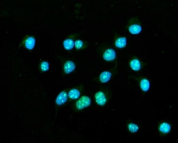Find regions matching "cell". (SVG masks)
<instances>
[{"label": "cell", "mask_w": 178, "mask_h": 143, "mask_svg": "<svg viewBox=\"0 0 178 143\" xmlns=\"http://www.w3.org/2000/svg\"><path fill=\"white\" fill-rule=\"evenodd\" d=\"M127 44V40L124 37H120L117 39L115 42V45L116 47L119 48H122L126 46Z\"/></svg>", "instance_id": "obj_9"}, {"label": "cell", "mask_w": 178, "mask_h": 143, "mask_svg": "<svg viewBox=\"0 0 178 143\" xmlns=\"http://www.w3.org/2000/svg\"><path fill=\"white\" fill-rule=\"evenodd\" d=\"M74 43L73 40L67 39L64 41V47L66 50H71L73 48Z\"/></svg>", "instance_id": "obj_14"}, {"label": "cell", "mask_w": 178, "mask_h": 143, "mask_svg": "<svg viewBox=\"0 0 178 143\" xmlns=\"http://www.w3.org/2000/svg\"><path fill=\"white\" fill-rule=\"evenodd\" d=\"M116 56L115 50L112 49H107L103 54V58L107 61H112L115 59Z\"/></svg>", "instance_id": "obj_3"}, {"label": "cell", "mask_w": 178, "mask_h": 143, "mask_svg": "<svg viewBox=\"0 0 178 143\" xmlns=\"http://www.w3.org/2000/svg\"><path fill=\"white\" fill-rule=\"evenodd\" d=\"M140 86L141 90L145 92H147L149 90L150 87V83L149 81L147 79H142L140 83Z\"/></svg>", "instance_id": "obj_8"}, {"label": "cell", "mask_w": 178, "mask_h": 143, "mask_svg": "<svg viewBox=\"0 0 178 143\" xmlns=\"http://www.w3.org/2000/svg\"><path fill=\"white\" fill-rule=\"evenodd\" d=\"M68 96L72 100H76L80 97V91L76 89H71L69 92Z\"/></svg>", "instance_id": "obj_13"}, {"label": "cell", "mask_w": 178, "mask_h": 143, "mask_svg": "<svg viewBox=\"0 0 178 143\" xmlns=\"http://www.w3.org/2000/svg\"><path fill=\"white\" fill-rule=\"evenodd\" d=\"M95 98L97 104L100 106H104L107 102L106 96L102 91L97 92L95 96Z\"/></svg>", "instance_id": "obj_2"}, {"label": "cell", "mask_w": 178, "mask_h": 143, "mask_svg": "<svg viewBox=\"0 0 178 143\" xmlns=\"http://www.w3.org/2000/svg\"><path fill=\"white\" fill-rule=\"evenodd\" d=\"M35 45V40L33 37H29L25 42V46L28 49H32Z\"/></svg>", "instance_id": "obj_11"}, {"label": "cell", "mask_w": 178, "mask_h": 143, "mask_svg": "<svg viewBox=\"0 0 178 143\" xmlns=\"http://www.w3.org/2000/svg\"><path fill=\"white\" fill-rule=\"evenodd\" d=\"M41 69L42 71H46L49 69V64L46 61H43L41 64Z\"/></svg>", "instance_id": "obj_16"}, {"label": "cell", "mask_w": 178, "mask_h": 143, "mask_svg": "<svg viewBox=\"0 0 178 143\" xmlns=\"http://www.w3.org/2000/svg\"><path fill=\"white\" fill-rule=\"evenodd\" d=\"M75 65L73 62L71 61H67L64 65V70L66 74H69L75 69Z\"/></svg>", "instance_id": "obj_5"}, {"label": "cell", "mask_w": 178, "mask_h": 143, "mask_svg": "<svg viewBox=\"0 0 178 143\" xmlns=\"http://www.w3.org/2000/svg\"><path fill=\"white\" fill-rule=\"evenodd\" d=\"M129 31L130 33L133 35H137L141 33V27L139 25H133L129 28Z\"/></svg>", "instance_id": "obj_10"}, {"label": "cell", "mask_w": 178, "mask_h": 143, "mask_svg": "<svg viewBox=\"0 0 178 143\" xmlns=\"http://www.w3.org/2000/svg\"><path fill=\"white\" fill-rule=\"evenodd\" d=\"M83 45H84L83 42L80 40L76 41L74 43V45L76 49H80L83 46Z\"/></svg>", "instance_id": "obj_17"}, {"label": "cell", "mask_w": 178, "mask_h": 143, "mask_svg": "<svg viewBox=\"0 0 178 143\" xmlns=\"http://www.w3.org/2000/svg\"><path fill=\"white\" fill-rule=\"evenodd\" d=\"M128 129L131 133H134L139 131V127L137 125L134 123H130L128 125Z\"/></svg>", "instance_id": "obj_15"}, {"label": "cell", "mask_w": 178, "mask_h": 143, "mask_svg": "<svg viewBox=\"0 0 178 143\" xmlns=\"http://www.w3.org/2000/svg\"><path fill=\"white\" fill-rule=\"evenodd\" d=\"M67 94L66 91H62L57 96L55 102L58 105H62L67 100Z\"/></svg>", "instance_id": "obj_4"}, {"label": "cell", "mask_w": 178, "mask_h": 143, "mask_svg": "<svg viewBox=\"0 0 178 143\" xmlns=\"http://www.w3.org/2000/svg\"><path fill=\"white\" fill-rule=\"evenodd\" d=\"M131 69L135 71H138L141 68V64L139 60L137 59H132L130 63Z\"/></svg>", "instance_id": "obj_7"}, {"label": "cell", "mask_w": 178, "mask_h": 143, "mask_svg": "<svg viewBox=\"0 0 178 143\" xmlns=\"http://www.w3.org/2000/svg\"><path fill=\"white\" fill-rule=\"evenodd\" d=\"M159 129L161 133H168L170 131L171 127L168 123L164 122L160 124Z\"/></svg>", "instance_id": "obj_12"}, {"label": "cell", "mask_w": 178, "mask_h": 143, "mask_svg": "<svg viewBox=\"0 0 178 143\" xmlns=\"http://www.w3.org/2000/svg\"><path fill=\"white\" fill-rule=\"evenodd\" d=\"M90 104V98L88 96H83L76 102V107L78 110H81L89 106Z\"/></svg>", "instance_id": "obj_1"}, {"label": "cell", "mask_w": 178, "mask_h": 143, "mask_svg": "<svg viewBox=\"0 0 178 143\" xmlns=\"http://www.w3.org/2000/svg\"><path fill=\"white\" fill-rule=\"evenodd\" d=\"M112 76L111 72L109 71L103 72L99 77V79L102 83H107L110 80Z\"/></svg>", "instance_id": "obj_6"}]
</instances>
